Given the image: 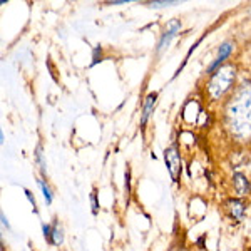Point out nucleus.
<instances>
[{"instance_id": "2", "label": "nucleus", "mask_w": 251, "mask_h": 251, "mask_svg": "<svg viewBox=\"0 0 251 251\" xmlns=\"http://www.w3.org/2000/svg\"><path fill=\"white\" fill-rule=\"evenodd\" d=\"M164 161H166V166H168L171 177L174 181H177L181 176V171H183V161H181V154H179V151H177L176 144L164 151Z\"/></svg>"}, {"instance_id": "5", "label": "nucleus", "mask_w": 251, "mask_h": 251, "mask_svg": "<svg viewBox=\"0 0 251 251\" xmlns=\"http://www.w3.org/2000/svg\"><path fill=\"white\" fill-rule=\"evenodd\" d=\"M156 99H157V94L156 92H149L148 97H146L144 104H143V112H141V126H146L148 123L149 116L152 114L154 111V106H156Z\"/></svg>"}, {"instance_id": "10", "label": "nucleus", "mask_w": 251, "mask_h": 251, "mask_svg": "<svg viewBox=\"0 0 251 251\" xmlns=\"http://www.w3.org/2000/svg\"><path fill=\"white\" fill-rule=\"evenodd\" d=\"M35 161L39 163L42 174H46V163H44V154H42V148H40V146H37V149H35Z\"/></svg>"}, {"instance_id": "16", "label": "nucleus", "mask_w": 251, "mask_h": 251, "mask_svg": "<svg viewBox=\"0 0 251 251\" xmlns=\"http://www.w3.org/2000/svg\"><path fill=\"white\" fill-rule=\"evenodd\" d=\"M0 218H2V225H3V226H5V228H7V229H10L9 220H7V218H5V214H3V213H2V214H0Z\"/></svg>"}, {"instance_id": "7", "label": "nucleus", "mask_w": 251, "mask_h": 251, "mask_svg": "<svg viewBox=\"0 0 251 251\" xmlns=\"http://www.w3.org/2000/svg\"><path fill=\"white\" fill-rule=\"evenodd\" d=\"M49 243L54 246H60L64 243V229H62V226L59 225L57 220H54V223H52V236Z\"/></svg>"}, {"instance_id": "11", "label": "nucleus", "mask_w": 251, "mask_h": 251, "mask_svg": "<svg viewBox=\"0 0 251 251\" xmlns=\"http://www.w3.org/2000/svg\"><path fill=\"white\" fill-rule=\"evenodd\" d=\"M24 193H25L27 200H29V203L32 204V211H34L35 214H39V209H37V201H35L34 194H32V191H29V189H24Z\"/></svg>"}, {"instance_id": "13", "label": "nucleus", "mask_w": 251, "mask_h": 251, "mask_svg": "<svg viewBox=\"0 0 251 251\" xmlns=\"http://www.w3.org/2000/svg\"><path fill=\"white\" fill-rule=\"evenodd\" d=\"M91 201H92V213L97 214V211H99V203H97V194H96V191L91 194Z\"/></svg>"}, {"instance_id": "3", "label": "nucleus", "mask_w": 251, "mask_h": 251, "mask_svg": "<svg viewBox=\"0 0 251 251\" xmlns=\"http://www.w3.org/2000/svg\"><path fill=\"white\" fill-rule=\"evenodd\" d=\"M233 42H225V44H221V47H220V50H218V55H216V59L211 62V66L208 67V74H214L216 71H220L221 66H223V62H225L226 59L231 55V52H233Z\"/></svg>"}, {"instance_id": "15", "label": "nucleus", "mask_w": 251, "mask_h": 251, "mask_svg": "<svg viewBox=\"0 0 251 251\" xmlns=\"http://www.w3.org/2000/svg\"><path fill=\"white\" fill-rule=\"evenodd\" d=\"M99 52H100V47L97 46V47L94 49V57H92V66H94V64L99 62Z\"/></svg>"}, {"instance_id": "6", "label": "nucleus", "mask_w": 251, "mask_h": 251, "mask_svg": "<svg viewBox=\"0 0 251 251\" xmlns=\"http://www.w3.org/2000/svg\"><path fill=\"white\" fill-rule=\"evenodd\" d=\"M233 184H234V189L240 196H245V194L250 193V181L246 179L245 174L241 173H234L233 174Z\"/></svg>"}, {"instance_id": "18", "label": "nucleus", "mask_w": 251, "mask_h": 251, "mask_svg": "<svg viewBox=\"0 0 251 251\" xmlns=\"http://www.w3.org/2000/svg\"><path fill=\"white\" fill-rule=\"evenodd\" d=\"M171 251H184V250H181V248H173Z\"/></svg>"}, {"instance_id": "8", "label": "nucleus", "mask_w": 251, "mask_h": 251, "mask_svg": "<svg viewBox=\"0 0 251 251\" xmlns=\"http://www.w3.org/2000/svg\"><path fill=\"white\" fill-rule=\"evenodd\" d=\"M228 209H229V213H231V216L234 218V220H240L246 211V206L240 200H231L228 203Z\"/></svg>"}, {"instance_id": "14", "label": "nucleus", "mask_w": 251, "mask_h": 251, "mask_svg": "<svg viewBox=\"0 0 251 251\" xmlns=\"http://www.w3.org/2000/svg\"><path fill=\"white\" fill-rule=\"evenodd\" d=\"M173 3H176V2H149L148 5H151V7H156V9H161V7H168V5H173Z\"/></svg>"}, {"instance_id": "17", "label": "nucleus", "mask_w": 251, "mask_h": 251, "mask_svg": "<svg viewBox=\"0 0 251 251\" xmlns=\"http://www.w3.org/2000/svg\"><path fill=\"white\" fill-rule=\"evenodd\" d=\"M5 141V136H3V132H0V143H3Z\"/></svg>"}, {"instance_id": "4", "label": "nucleus", "mask_w": 251, "mask_h": 251, "mask_svg": "<svg viewBox=\"0 0 251 251\" xmlns=\"http://www.w3.org/2000/svg\"><path fill=\"white\" fill-rule=\"evenodd\" d=\"M179 29H181L179 20H171V22H169V25L166 27L163 37H161V40H159V46H157V54H161V52H163L164 49L171 44V40L176 37V34L179 32Z\"/></svg>"}, {"instance_id": "1", "label": "nucleus", "mask_w": 251, "mask_h": 251, "mask_svg": "<svg viewBox=\"0 0 251 251\" xmlns=\"http://www.w3.org/2000/svg\"><path fill=\"white\" fill-rule=\"evenodd\" d=\"M236 77V72L231 66L228 67H221L220 71H216L211 75V80H209V94H211L213 99H220V97L225 94L226 91H229L233 80Z\"/></svg>"}, {"instance_id": "9", "label": "nucleus", "mask_w": 251, "mask_h": 251, "mask_svg": "<svg viewBox=\"0 0 251 251\" xmlns=\"http://www.w3.org/2000/svg\"><path fill=\"white\" fill-rule=\"evenodd\" d=\"M37 183L40 186V189H42V194H44V200H46V203L50 204L52 203V191H50V188H49L47 183L44 179H39Z\"/></svg>"}, {"instance_id": "12", "label": "nucleus", "mask_w": 251, "mask_h": 251, "mask_svg": "<svg viewBox=\"0 0 251 251\" xmlns=\"http://www.w3.org/2000/svg\"><path fill=\"white\" fill-rule=\"evenodd\" d=\"M42 233H44V238L47 241H50V236H52V225H42Z\"/></svg>"}]
</instances>
